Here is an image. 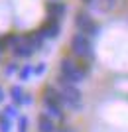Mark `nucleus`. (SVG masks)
<instances>
[{
  "label": "nucleus",
  "instance_id": "nucleus-1",
  "mask_svg": "<svg viewBox=\"0 0 128 132\" xmlns=\"http://www.w3.org/2000/svg\"><path fill=\"white\" fill-rule=\"evenodd\" d=\"M41 105L45 114H49L53 120H63V99L55 85H45L41 93Z\"/></svg>",
  "mask_w": 128,
  "mask_h": 132
},
{
  "label": "nucleus",
  "instance_id": "nucleus-2",
  "mask_svg": "<svg viewBox=\"0 0 128 132\" xmlns=\"http://www.w3.org/2000/svg\"><path fill=\"white\" fill-rule=\"evenodd\" d=\"M87 69L81 65V61H75L71 57H63L59 63V83H73L79 85L87 77Z\"/></svg>",
  "mask_w": 128,
  "mask_h": 132
},
{
  "label": "nucleus",
  "instance_id": "nucleus-3",
  "mask_svg": "<svg viewBox=\"0 0 128 132\" xmlns=\"http://www.w3.org/2000/svg\"><path fill=\"white\" fill-rule=\"evenodd\" d=\"M69 50L77 59H91L93 57V42L87 34L77 32L69 39Z\"/></svg>",
  "mask_w": 128,
  "mask_h": 132
},
{
  "label": "nucleus",
  "instance_id": "nucleus-4",
  "mask_svg": "<svg viewBox=\"0 0 128 132\" xmlns=\"http://www.w3.org/2000/svg\"><path fill=\"white\" fill-rule=\"evenodd\" d=\"M59 93H61V99H63V106L73 109V110L81 109L83 95H81L77 85H73V83H59Z\"/></svg>",
  "mask_w": 128,
  "mask_h": 132
},
{
  "label": "nucleus",
  "instance_id": "nucleus-5",
  "mask_svg": "<svg viewBox=\"0 0 128 132\" xmlns=\"http://www.w3.org/2000/svg\"><path fill=\"white\" fill-rule=\"evenodd\" d=\"M75 28H77V32H83L87 34V36H97L99 34V24L93 20V16H91L89 12H85V10H79L77 14H75Z\"/></svg>",
  "mask_w": 128,
  "mask_h": 132
},
{
  "label": "nucleus",
  "instance_id": "nucleus-6",
  "mask_svg": "<svg viewBox=\"0 0 128 132\" xmlns=\"http://www.w3.org/2000/svg\"><path fill=\"white\" fill-rule=\"evenodd\" d=\"M38 32L44 36L45 39H53L61 34V24L59 20H53V18H45V22L38 28Z\"/></svg>",
  "mask_w": 128,
  "mask_h": 132
},
{
  "label": "nucleus",
  "instance_id": "nucleus-7",
  "mask_svg": "<svg viewBox=\"0 0 128 132\" xmlns=\"http://www.w3.org/2000/svg\"><path fill=\"white\" fill-rule=\"evenodd\" d=\"M45 12H47V18H53V20L61 22V18L65 16V12H67V6L61 0H49L45 4Z\"/></svg>",
  "mask_w": 128,
  "mask_h": 132
},
{
  "label": "nucleus",
  "instance_id": "nucleus-8",
  "mask_svg": "<svg viewBox=\"0 0 128 132\" xmlns=\"http://www.w3.org/2000/svg\"><path fill=\"white\" fill-rule=\"evenodd\" d=\"M10 99L14 101V105H16V106L30 105V103H32V97H28V95L24 93V89L20 87V85H14V87H10Z\"/></svg>",
  "mask_w": 128,
  "mask_h": 132
},
{
  "label": "nucleus",
  "instance_id": "nucleus-9",
  "mask_svg": "<svg viewBox=\"0 0 128 132\" xmlns=\"http://www.w3.org/2000/svg\"><path fill=\"white\" fill-rule=\"evenodd\" d=\"M55 130H57L55 120H53L49 114L41 112V114L38 116V132H55Z\"/></svg>",
  "mask_w": 128,
  "mask_h": 132
},
{
  "label": "nucleus",
  "instance_id": "nucleus-10",
  "mask_svg": "<svg viewBox=\"0 0 128 132\" xmlns=\"http://www.w3.org/2000/svg\"><path fill=\"white\" fill-rule=\"evenodd\" d=\"M32 75H33V67L30 65V63L18 69V79H22V81H28V79L32 77Z\"/></svg>",
  "mask_w": 128,
  "mask_h": 132
},
{
  "label": "nucleus",
  "instance_id": "nucleus-11",
  "mask_svg": "<svg viewBox=\"0 0 128 132\" xmlns=\"http://www.w3.org/2000/svg\"><path fill=\"white\" fill-rule=\"evenodd\" d=\"M12 130V118L0 112V132H10Z\"/></svg>",
  "mask_w": 128,
  "mask_h": 132
},
{
  "label": "nucleus",
  "instance_id": "nucleus-12",
  "mask_svg": "<svg viewBox=\"0 0 128 132\" xmlns=\"http://www.w3.org/2000/svg\"><path fill=\"white\" fill-rule=\"evenodd\" d=\"M28 126H30V120L26 116H18V132H28Z\"/></svg>",
  "mask_w": 128,
  "mask_h": 132
},
{
  "label": "nucleus",
  "instance_id": "nucleus-13",
  "mask_svg": "<svg viewBox=\"0 0 128 132\" xmlns=\"http://www.w3.org/2000/svg\"><path fill=\"white\" fill-rule=\"evenodd\" d=\"M18 69H20V65L12 61V63H8V65L4 67V75H14V73H18Z\"/></svg>",
  "mask_w": 128,
  "mask_h": 132
},
{
  "label": "nucleus",
  "instance_id": "nucleus-14",
  "mask_svg": "<svg viewBox=\"0 0 128 132\" xmlns=\"http://www.w3.org/2000/svg\"><path fill=\"white\" fill-rule=\"evenodd\" d=\"M4 114H6V116H10V118H16V116H18L16 105H12V106H6V109H4Z\"/></svg>",
  "mask_w": 128,
  "mask_h": 132
},
{
  "label": "nucleus",
  "instance_id": "nucleus-15",
  "mask_svg": "<svg viewBox=\"0 0 128 132\" xmlns=\"http://www.w3.org/2000/svg\"><path fill=\"white\" fill-rule=\"evenodd\" d=\"M45 71V63H39L38 67H33V75H41Z\"/></svg>",
  "mask_w": 128,
  "mask_h": 132
},
{
  "label": "nucleus",
  "instance_id": "nucleus-16",
  "mask_svg": "<svg viewBox=\"0 0 128 132\" xmlns=\"http://www.w3.org/2000/svg\"><path fill=\"white\" fill-rule=\"evenodd\" d=\"M55 132H75L71 126H57V130Z\"/></svg>",
  "mask_w": 128,
  "mask_h": 132
},
{
  "label": "nucleus",
  "instance_id": "nucleus-17",
  "mask_svg": "<svg viewBox=\"0 0 128 132\" xmlns=\"http://www.w3.org/2000/svg\"><path fill=\"white\" fill-rule=\"evenodd\" d=\"M4 99H6V93H4V89L0 87V103H2V101H4Z\"/></svg>",
  "mask_w": 128,
  "mask_h": 132
},
{
  "label": "nucleus",
  "instance_id": "nucleus-18",
  "mask_svg": "<svg viewBox=\"0 0 128 132\" xmlns=\"http://www.w3.org/2000/svg\"><path fill=\"white\" fill-rule=\"evenodd\" d=\"M81 2H83V4H85V6H91V4H95L97 0H81Z\"/></svg>",
  "mask_w": 128,
  "mask_h": 132
}]
</instances>
